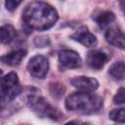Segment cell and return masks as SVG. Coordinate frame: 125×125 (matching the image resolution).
Listing matches in <instances>:
<instances>
[{"label":"cell","instance_id":"obj_7","mask_svg":"<svg viewBox=\"0 0 125 125\" xmlns=\"http://www.w3.org/2000/svg\"><path fill=\"white\" fill-rule=\"evenodd\" d=\"M70 84L78 89L80 92L92 93L96 91L99 87V82L94 77L88 76H76L70 79Z\"/></svg>","mask_w":125,"mask_h":125},{"label":"cell","instance_id":"obj_18","mask_svg":"<svg viewBox=\"0 0 125 125\" xmlns=\"http://www.w3.org/2000/svg\"><path fill=\"white\" fill-rule=\"evenodd\" d=\"M21 4V1H14V0H9V1H6L5 2V7L8 11L10 12H13L15 11L20 5Z\"/></svg>","mask_w":125,"mask_h":125},{"label":"cell","instance_id":"obj_22","mask_svg":"<svg viewBox=\"0 0 125 125\" xmlns=\"http://www.w3.org/2000/svg\"><path fill=\"white\" fill-rule=\"evenodd\" d=\"M81 125H90V124H88V123H85V122H82V124Z\"/></svg>","mask_w":125,"mask_h":125},{"label":"cell","instance_id":"obj_1","mask_svg":"<svg viewBox=\"0 0 125 125\" xmlns=\"http://www.w3.org/2000/svg\"><path fill=\"white\" fill-rule=\"evenodd\" d=\"M59 20L57 10L50 4L42 1H33L27 4L22 12V21L30 29L46 30L51 28Z\"/></svg>","mask_w":125,"mask_h":125},{"label":"cell","instance_id":"obj_20","mask_svg":"<svg viewBox=\"0 0 125 125\" xmlns=\"http://www.w3.org/2000/svg\"><path fill=\"white\" fill-rule=\"evenodd\" d=\"M81 124H82V121H79V120H71V121L66 122L64 125H81Z\"/></svg>","mask_w":125,"mask_h":125},{"label":"cell","instance_id":"obj_3","mask_svg":"<svg viewBox=\"0 0 125 125\" xmlns=\"http://www.w3.org/2000/svg\"><path fill=\"white\" fill-rule=\"evenodd\" d=\"M27 105L29 108L41 118H49L55 121H59L62 117V113L53 106L44 97L38 94V91L34 89V92H30L27 96Z\"/></svg>","mask_w":125,"mask_h":125},{"label":"cell","instance_id":"obj_14","mask_svg":"<svg viewBox=\"0 0 125 125\" xmlns=\"http://www.w3.org/2000/svg\"><path fill=\"white\" fill-rule=\"evenodd\" d=\"M124 69H125L124 62L122 61H120V62H114L109 67L108 73L116 80H123V78H124Z\"/></svg>","mask_w":125,"mask_h":125},{"label":"cell","instance_id":"obj_15","mask_svg":"<svg viewBox=\"0 0 125 125\" xmlns=\"http://www.w3.org/2000/svg\"><path fill=\"white\" fill-rule=\"evenodd\" d=\"M108 117L110 120L117 122V123H124L125 120V113H124V108H114L108 113Z\"/></svg>","mask_w":125,"mask_h":125},{"label":"cell","instance_id":"obj_9","mask_svg":"<svg viewBox=\"0 0 125 125\" xmlns=\"http://www.w3.org/2000/svg\"><path fill=\"white\" fill-rule=\"evenodd\" d=\"M107 61H108L107 55L101 50H92L87 54L86 57L87 64L95 70L102 69L104 66V64L107 62Z\"/></svg>","mask_w":125,"mask_h":125},{"label":"cell","instance_id":"obj_17","mask_svg":"<svg viewBox=\"0 0 125 125\" xmlns=\"http://www.w3.org/2000/svg\"><path fill=\"white\" fill-rule=\"evenodd\" d=\"M124 102H125V97H124V88H123V87H121V88L117 91L116 95L114 96V98H113V103H114V104H124Z\"/></svg>","mask_w":125,"mask_h":125},{"label":"cell","instance_id":"obj_13","mask_svg":"<svg viewBox=\"0 0 125 125\" xmlns=\"http://www.w3.org/2000/svg\"><path fill=\"white\" fill-rule=\"evenodd\" d=\"M16 29L11 24H4L0 26V44H8L16 37Z\"/></svg>","mask_w":125,"mask_h":125},{"label":"cell","instance_id":"obj_2","mask_svg":"<svg viewBox=\"0 0 125 125\" xmlns=\"http://www.w3.org/2000/svg\"><path fill=\"white\" fill-rule=\"evenodd\" d=\"M103 104L104 102L101 97L79 91L69 95L65 99L64 105L70 111L81 114H93L103 107Z\"/></svg>","mask_w":125,"mask_h":125},{"label":"cell","instance_id":"obj_6","mask_svg":"<svg viewBox=\"0 0 125 125\" xmlns=\"http://www.w3.org/2000/svg\"><path fill=\"white\" fill-rule=\"evenodd\" d=\"M58 60L60 64L65 68H78L82 64L79 54L69 49L61 50L58 54Z\"/></svg>","mask_w":125,"mask_h":125},{"label":"cell","instance_id":"obj_16","mask_svg":"<svg viewBox=\"0 0 125 125\" xmlns=\"http://www.w3.org/2000/svg\"><path fill=\"white\" fill-rule=\"evenodd\" d=\"M50 89H51V93L54 96H62V95H63V92H64L63 85H61V84H58V83H55V84L51 85Z\"/></svg>","mask_w":125,"mask_h":125},{"label":"cell","instance_id":"obj_8","mask_svg":"<svg viewBox=\"0 0 125 125\" xmlns=\"http://www.w3.org/2000/svg\"><path fill=\"white\" fill-rule=\"evenodd\" d=\"M70 38L88 48L95 47L98 43L97 37L86 26L79 27L73 34L70 35Z\"/></svg>","mask_w":125,"mask_h":125},{"label":"cell","instance_id":"obj_19","mask_svg":"<svg viewBox=\"0 0 125 125\" xmlns=\"http://www.w3.org/2000/svg\"><path fill=\"white\" fill-rule=\"evenodd\" d=\"M35 44H36V46H38V47H41V48H43V47H45L48 43H49V39L47 38V37H40V38H35Z\"/></svg>","mask_w":125,"mask_h":125},{"label":"cell","instance_id":"obj_24","mask_svg":"<svg viewBox=\"0 0 125 125\" xmlns=\"http://www.w3.org/2000/svg\"><path fill=\"white\" fill-rule=\"evenodd\" d=\"M122 124H123V123H122ZM122 124H121V125H122Z\"/></svg>","mask_w":125,"mask_h":125},{"label":"cell","instance_id":"obj_5","mask_svg":"<svg viewBox=\"0 0 125 125\" xmlns=\"http://www.w3.org/2000/svg\"><path fill=\"white\" fill-rule=\"evenodd\" d=\"M27 70L31 76L39 79L45 78L49 71V61L42 55L32 57L27 63Z\"/></svg>","mask_w":125,"mask_h":125},{"label":"cell","instance_id":"obj_12","mask_svg":"<svg viewBox=\"0 0 125 125\" xmlns=\"http://www.w3.org/2000/svg\"><path fill=\"white\" fill-rule=\"evenodd\" d=\"M95 21L102 29H106L115 21V15L110 11H103L94 17Z\"/></svg>","mask_w":125,"mask_h":125},{"label":"cell","instance_id":"obj_23","mask_svg":"<svg viewBox=\"0 0 125 125\" xmlns=\"http://www.w3.org/2000/svg\"><path fill=\"white\" fill-rule=\"evenodd\" d=\"M20 125H28V124H20Z\"/></svg>","mask_w":125,"mask_h":125},{"label":"cell","instance_id":"obj_21","mask_svg":"<svg viewBox=\"0 0 125 125\" xmlns=\"http://www.w3.org/2000/svg\"><path fill=\"white\" fill-rule=\"evenodd\" d=\"M2 74H3V71H2V70H1V69H0V78H1V77H2Z\"/></svg>","mask_w":125,"mask_h":125},{"label":"cell","instance_id":"obj_4","mask_svg":"<svg viewBox=\"0 0 125 125\" xmlns=\"http://www.w3.org/2000/svg\"><path fill=\"white\" fill-rule=\"evenodd\" d=\"M21 86L18 74L14 71L0 78V107L13 102L21 93Z\"/></svg>","mask_w":125,"mask_h":125},{"label":"cell","instance_id":"obj_10","mask_svg":"<svg viewBox=\"0 0 125 125\" xmlns=\"http://www.w3.org/2000/svg\"><path fill=\"white\" fill-rule=\"evenodd\" d=\"M104 37L110 45L114 47H118L120 49H124V45H125L124 34L117 25L112 24L108 28H106Z\"/></svg>","mask_w":125,"mask_h":125},{"label":"cell","instance_id":"obj_11","mask_svg":"<svg viewBox=\"0 0 125 125\" xmlns=\"http://www.w3.org/2000/svg\"><path fill=\"white\" fill-rule=\"evenodd\" d=\"M25 55H26V50L18 49V50L12 51L6 55L1 56L0 62L4 64L10 65V66H17L21 62V61L24 59Z\"/></svg>","mask_w":125,"mask_h":125}]
</instances>
